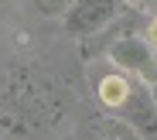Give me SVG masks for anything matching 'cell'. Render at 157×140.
I'll list each match as a JSON object with an SVG mask.
<instances>
[{
	"mask_svg": "<svg viewBox=\"0 0 157 140\" xmlns=\"http://www.w3.org/2000/svg\"><path fill=\"white\" fill-rule=\"evenodd\" d=\"M92 89H96V99L102 103V109L113 120H120L123 126H130L137 137L150 140L157 133V103H154L150 86H144L140 79L109 65L99 79H92Z\"/></svg>",
	"mask_w": 157,
	"mask_h": 140,
	"instance_id": "1",
	"label": "cell"
},
{
	"mask_svg": "<svg viewBox=\"0 0 157 140\" xmlns=\"http://www.w3.org/2000/svg\"><path fill=\"white\" fill-rule=\"evenodd\" d=\"M106 58H109L113 68L140 79L144 86H154V82H157V48L144 34L126 31V34L113 38L109 48H106Z\"/></svg>",
	"mask_w": 157,
	"mask_h": 140,
	"instance_id": "2",
	"label": "cell"
},
{
	"mask_svg": "<svg viewBox=\"0 0 157 140\" xmlns=\"http://www.w3.org/2000/svg\"><path fill=\"white\" fill-rule=\"evenodd\" d=\"M123 0H72L62 14V27L72 38H92L102 34L120 17Z\"/></svg>",
	"mask_w": 157,
	"mask_h": 140,
	"instance_id": "3",
	"label": "cell"
},
{
	"mask_svg": "<svg viewBox=\"0 0 157 140\" xmlns=\"http://www.w3.org/2000/svg\"><path fill=\"white\" fill-rule=\"evenodd\" d=\"M89 140H144V137H137L130 126H123L120 120H113V116H106L99 126H92V137Z\"/></svg>",
	"mask_w": 157,
	"mask_h": 140,
	"instance_id": "4",
	"label": "cell"
},
{
	"mask_svg": "<svg viewBox=\"0 0 157 140\" xmlns=\"http://www.w3.org/2000/svg\"><path fill=\"white\" fill-rule=\"evenodd\" d=\"M147 41L157 48V17H154V21H150V27H147Z\"/></svg>",
	"mask_w": 157,
	"mask_h": 140,
	"instance_id": "5",
	"label": "cell"
},
{
	"mask_svg": "<svg viewBox=\"0 0 157 140\" xmlns=\"http://www.w3.org/2000/svg\"><path fill=\"white\" fill-rule=\"evenodd\" d=\"M154 137H157V133H154Z\"/></svg>",
	"mask_w": 157,
	"mask_h": 140,
	"instance_id": "6",
	"label": "cell"
}]
</instances>
